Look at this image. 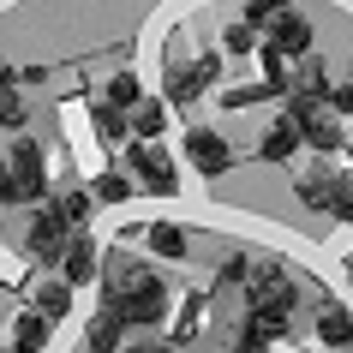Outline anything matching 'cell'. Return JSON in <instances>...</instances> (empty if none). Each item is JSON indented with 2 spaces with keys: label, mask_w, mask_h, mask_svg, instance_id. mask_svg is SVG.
Instances as JSON below:
<instances>
[{
  "label": "cell",
  "mask_w": 353,
  "mask_h": 353,
  "mask_svg": "<svg viewBox=\"0 0 353 353\" xmlns=\"http://www.w3.org/2000/svg\"><path fill=\"white\" fill-rule=\"evenodd\" d=\"M126 120H132V144H156L168 132V102H138Z\"/></svg>",
  "instance_id": "obj_15"
},
{
  "label": "cell",
  "mask_w": 353,
  "mask_h": 353,
  "mask_svg": "<svg viewBox=\"0 0 353 353\" xmlns=\"http://www.w3.org/2000/svg\"><path fill=\"white\" fill-rule=\"evenodd\" d=\"M126 168L144 180L150 192H162V198H174V192H180V174H174V162H168L162 144H126Z\"/></svg>",
  "instance_id": "obj_4"
},
{
  "label": "cell",
  "mask_w": 353,
  "mask_h": 353,
  "mask_svg": "<svg viewBox=\"0 0 353 353\" xmlns=\"http://www.w3.org/2000/svg\"><path fill=\"white\" fill-rule=\"evenodd\" d=\"M341 222H353V180H347V198H341V210H335Z\"/></svg>",
  "instance_id": "obj_31"
},
{
  "label": "cell",
  "mask_w": 353,
  "mask_h": 353,
  "mask_svg": "<svg viewBox=\"0 0 353 353\" xmlns=\"http://www.w3.org/2000/svg\"><path fill=\"white\" fill-rule=\"evenodd\" d=\"M222 48H228V54H252V24H228Z\"/></svg>",
  "instance_id": "obj_27"
},
{
  "label": "cell",
  "mask_w": 353,
  "mask_h": 353,
  "mask_svg": "<svg viewBox=\"0 0 353 353\" xmlns=\"http://www.w3.org/2000/svg\"><path fill=\"white\" fill-rule=\"evenodd\" d=\"M204 90H210V84H204V72H198V60H192V66H168V72H162V102H174V108H192Z\"/></svg>",
  "instance_id": "obj_10"
},
{
  "label": "cell",
  "mask_w": 353,
  "mask_h": 353,
  "mask_svg": "<svg viewBox=\"0 0 353 353\" xmlns=\"http://www.w3.org/2000/svg\"><path fill=\"white\" fill-rule=\"evenodd\" d=\"M126 353H174V347H168V341H138V347H132L126 341Z\"/></svg>",
  "instance_id": "obj_30"
},
{
  "label": "cell",
  "mask_w": 353,
  "mask_h": 353,
  "mask_svg": "<svg viewBox=\"0 0 353 353\" xmlns=\"http://www.w3.org/2000/svg\"><path fill=\"white\" fill-rule=\"evenodd\" d=\"M0 126H12V132H19V126H30V108H24V96H19V90L0 102Z\"/></svg>",
  "instance_id": "obj_25"
},
{
  "label": "cell",
  "mask_w": 353,
  "mask_h": 353,
  "mask_svg": "<svg viewBox=\"0 0 353 353\" xmlns=\"http://www.w3.org/2000/svg\"><path fill=\"white\" fill-rule=\"evenodd\" d=\"M144 240H150V252H162V258H186V245H192L174 222H150V228H144Z\"/></svg>",
  "instance_id": "obj_18"
},
{
  "label": "cell",
  "mask_w": 353,
  "mask_h": 353,
  "mask_svg": "<svg viewBox=\"0 0 353 353\" xmlns=\"http://www.w3.org/2000/svg\"><path fill=\"white\" fill-rule=\"evenodd\" d=\"M186 156H192L198 174H228V168H234L228 138H222V132H210V126H192V132H186Z\"/></svg>",
  "instance_id": "obj_6"
},
{
  "label": "cell",
  "mask_w": 353,
  "mask_h": 353,
  "mask_svg": "<svg viewBox=\"0 0 353 353\" xmlns=\"http://www.w3.org/2000/svg\"><path fill=\"white\" fill-rule=\"evenodd\" d=\"M323 114L347 120V114H353V84H330V96H323Z\"/></svg>",
  "instance_id": "obj_24"
},
{
  "label": "cell",
  "mask_w": 353,
  "mask_h": 353,
  "mask_svg": "<svg viewBox=\"0 0 353 353\" xmlns=\"http://www.w3.org/2000/svg\"><path fill=\"white\" fill-rule=\"evenodd\" d=\"M108 312L126 317V330L132 323H156L168 305V288L156 270H144V263H114V276H108V299H102Z\"/></svg>",
  "instance_id": "obj_2"
},
{
  "label": "cell",
  "mask_w": 353,
  "mask_h": 353,
  "mask_svg": "<svg viewBox=\"0 0 353 353\" xmlns=\"http://www.w3.org/2000/svg\"><path fill=\"white\" fill-rule=\"evenodd\" d=\"M84 347L90 353H126V317L102 305V312L90 317V330H84Z\"/></svg>",
  "instance_id": "obj_11"
},
{
  "label": "cell",
  "mask_w": 353,
  "mask_h": 353,
  "mask_svg": "<svg viewBox=\"0 0 353 353\" xmlns=\"http://www.w3.org/2000/svg\"><path fill=\"white\" fill-rule=\"evenodd\" d=\"M245 305H252V330L258 335H281L294 323V312H299V288L281 276L276 258H263V263H252V276H245Z\"/></svg>",
  "instance_id": "obj_1"
},
{
  "label": "cell",
  "mask_w": 353,
  "mask_h": 353,
  "mask_svg": "<svg viewBox=\"0 0 353 353\" xmlns=\"http://www.w3.org/2000/svg\"><path fill=\"white\" fill-rule=\"evenodd\" d=\"M299 138H305L312 150H323V156H335V150L347 144V132H341V120H335V114H323V108H317L312 120L299 126Z\"/></svg>",
  "instance_id": "obj_14"
},
{
  "label": "cell",
  "mask_w": 353,
  "mask_h": 353,
  "mask_svg": "<svg viewBox=\"0 0 353 353\" xmlns=\"http://www.w3.org/2000/svg\"><path fill=\"white\" fill-rule=\"evenodd\" d=\"M317 341H323V347H353V317H347V305H323V312H317Z\"/></svg>",
  "instance_id": "obj_16"
},
{
  "label": "cell",
  "mask_w": 353,
  "mask_h": 353,
  "mask_svg": "<svg viewBox=\"0 0 353 353\" xmlns=\"http://www.w3.org/2000/svg\"><path fill=\"white\" fill-rule=\"evenodd\" d=\"M48 192V174H42V144L37 138H19L12 156L0 162V204H37Z\"/></svg>",
  "instance_id": "obj_3"
},
{
  "label": "cell",
  "mask_w": 353,
  "mask_h": 353,
  "mask_svg": "<svg viewBox=\"0 0 353 353\" xmlns=\"http://www.w3.org/2000/svg\"><path fill=\"white\" fill-rule=\"evenodd\" d=\"M24 252H30L37 263H54V270H60V252H66V228H60L48 210H42V216H30V228H24Z\"/></svg>",
  "instance_id": "obj_8"
},
{
  "label": "cell",
  "mask_w": 353,
  "mask_h": 353,
  "mask_svg": "<svg viewBox=\"0 0 353 353\" xmlns=\"http://www.w3.org/2000/svg\"><path fill=\"white\" fill-rule=\"evenodd\" d=\"M37 312L48 317V323L66 317V312H72V288H66V281H42V288H37Z\"/></svg>",
  "instance_id": "obj_19"
},
{
  "label": "cell",
  "mask_w": 353,
  "mask_h": 353,
  "mask_svg": "<svg viewBox=\"0 0 353 353\" xmlns=\"http://www.w3.org/2000/svg\"><path fill=\"white\" fill-rule=\"evenodd\" d=\"M48 335H54V323H48L42 312H19V317H12L6 347H12V353H42V347H48Z\"/></svg>",
  "instance_id": "obj_13"
},
{
  "label": "cell",
  "mask_w": 353,
  "mask_h": 353,
  "mask_svg": "<svg viewBox=\"0 0 353 353\" xmlns=\"http://www.w3.org/2000/svg\"><path fill=\"white\" fill-rule=\"evenodd\" d=\"M48 216H54L66 234H78V228H84V216H90V192H60L54 204H48Z\"/></svg>",
  "instance_id": "obj_17"
},
{
  "label": "cell",
  "mask_w": 353,
  "mask_h": 353,
  "mask_svg": "<svg viewBox=\"0 0 353 353\" xmlns=\"http://www.w3.org/2000/svg\"><path fill=\"white\" fill-rule=\"evenodd\" d=\"M96 263H102V252H96L84 234H66V252H60V281H66V288H78V281H96V276H102Z\"/></svg>",
  "instance_id": "obj_9"
},
{
  "label": "cell",
  "mask_w": 353,
  "mask_h": 353,
  "mask_svg": "<svg viewBox=\"0 0 353 353\" xmlns=\"http://www.w3.org/2000/svg\"><path fill=\"white\" fill-rule=\"evenodd\" d=\"M245 276H252V258H245V252H234V258L222 263V288H240Z\"/></svg>",
  "instance_id": "obj_26"
},
{
  "label": "cell",
  "mask_w": 353,
  "mask_h": 353,
  "mask_svg": "<svg viewBox=\"0 0 353 353\" xmlns=\"http://www.w3.org/2000/svg\"><path fill=\"white\" fill-rule=\"evenodd\" d=\"M228 353H270V335H258L252 323H245V330H240V341H234Z\"/></svg>",
  "instance_id": "obj_28"
},
{
  "label": "cell",
  "mask_w": 353,
  "mask_h": 353,
  "mask_svg": "<svg viewBox=\"0 0 353 353\" xmlns=\"http://www.w3.org/2000/svg\"><path fill=\"white\" fill-rule=\"evenodd\" d=\"M90 198H102V204H126V198H132V180H126V174H102Z\"/></svg>",
  "instance_id": "obj_22"
},
{
  "label": "cell",
  "mask_w": 353,
  "mask_h": 353,
  "mask_svg": "<svg viewBox=\"0 0 353 353\" xmlns=\"http://www.w3.org/2000/svg\"><path fill=\"white\" fill-rule=\"evenodd\" d=\"M138 102H144L138 78H132V72H114V78H108V108H114V114H132Z\"/></svg>",
  "instance_id": "obj_20"
},
{
  "label": "cell",
  "mask_w": 353,
  "mask_h": 353,
  "mask_svg": "<svg viewBox=\"0 0 353 353\" xmlns=\"http://www.w3.org/2000/svg\"><path fill=\"white\" fill-rule=\"evenodd\" d=\"M288 12V0H245V24H276Z\"/></svg>",
  "instance_id": "obj_23"
},
{
  "label": "cell",
  "mask_w": 353,
  "mask_h": 353,
  "mask_svg": "<svg viewBox=\"0 0 353 353\" xmlns=\"http://www.w3.org/2000/svg\"><path fill=\"white\" fill-rule=\"evenodd\" d=\"M347 180H353V174L312 168V174H299V180H294V192H299V204H305V210H323V216H335V210H341V198H347Z\"/></svg>",
  "instance_id": "obj_5"
},
{
  "label": "cell",
  "mask_w": 353,
  "mask_h": 353,
  "mask_svg": "<svg viewBox=\"0 0 353 353\" xmlns=\"http://www.w3.org/2000/svg\"><path fill=\"white\" fill-rule=\"evenodd\" d=\"M12 90H19V66H12V60H0V102H6Z\"/></svg>",
  "instance_id": "obj_29"
},
{
  "label": "cell",
  "mask_w": 353,
  "mask_h": 353,
  "mask_svg": "<svg viewBox=\"0 0 353 353\" xmlns=\"http://www.w3.org/2000/svg\"><path fill=\"white\" fill-rule=\"evenodd\" d=\"M299 144H305V138H299V126L288 120V114H281L276 126H270V132L258 138V162H294V156H299Z\"/></svg>",
  "instance_id": "obj_12"
},
{
  "label": "cell",
  "mask_w": 353,
  "mask_h": 353,
  "mask_svg": "<svg viewBox=\"0 0 353 353\" xmlns=\"http://www.w3.org/2000/svg\"><path fill=\"white\" fill-rule=\"evenodd\" d=\"M96 138H102V144H132V120L102 102V108H96Z\"/></svg>",
  "instance_id": "obj_21"
},
{
  "label": "cell",
  "mask_w": 353,
  "mask_h": 353,
  "mask_svg": "<svg viewBox=\"0 0 353 353\" xmlns=\"http://www.w3.org/2000/svg\"><path fill=\"white\" fill-rule=\"evenodd\" d=\"M270 54H281V60H305V54H312V24L299 19L294 6L270 24Z\"/></svg>",
  "instance_id": "obj_7"
}]
</instances>
